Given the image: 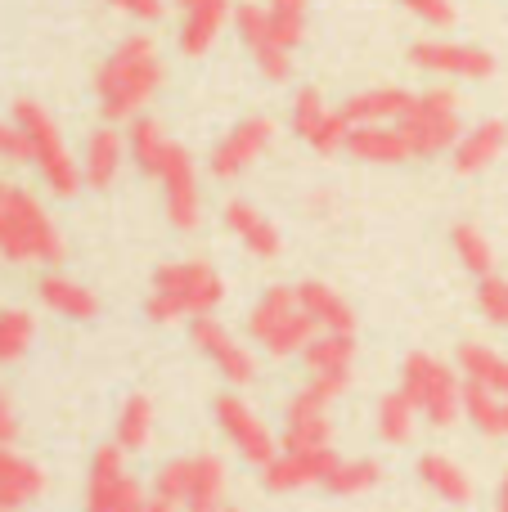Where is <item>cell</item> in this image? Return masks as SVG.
Segmentation results:
<instances>
[{
  "mask_svg": "<svg viewBox=\"0 0 508 512\" xmlns=\"http://www.w3.org/2000/svg\"><path fill=\"white\" fill-rule=\"evenodd\" d=\"M297 306L311 315V324L320 328V333H351L356 337V310H351L347 297H342L338 288H329V283H320V279L297 283Z\"/></svg>",
  "mask_w": 508,
  "mask_h": 512,
  "instance_id": "cell-21",
  "label": "cell"
},
{
  "mask_svg": "<svg viewBox=\"0 0 508 512\" xmlns=\"http://www.w3.org/2000/svg\"><path fill=\"white\" fill-rule=\"evenodd\" d=\"M126 153H131V162L144 176H153L162 185L167 221L176 225V230H198V221H203V194H198L194 158H189L176 140H167V131H162L153 117H131Z\"/></svg>",
  "mask_w": 508,
  "mask_h": 512,
  "instance_id": "cell-1",
  "label": "cell"
},
{
  "mask_svg": "<svg viewBox=\"0 0 508 512\" xmlns=\"http://www.w3.org/2000/svg\"><path fill=\"white\" fill-rule=\"evenodd\" d=\"M5 189H9V180H0V198H5Z\"/></svg>",
  "mask_w": 508,
  "mask_h": 512,
  "instance_id": "cell-47",
  "label": "cell"
},
{
  "mask_svg": "<svg viewBox=\"0 0 508 512\" xmlns=\"http://www.w3.org/2000/svg\"><path fill=\"white\" fill-rule=\"evenodd\" d=\"M464 418L482 436H508V400L477 382H464Z\"/></svg>",
  "mask_w": 508,
  "mask_h": 512,
  "instance_id": "cell-31",
  "label": "cell"
},
{
  "mask_svg": "<svg viewBox=\"0 0 508 512\" xmlns=\"http://www.w3.org/2000/svg\"><path fill=\"white\" fill-rule=\"evenodd\" d=\"M414 104H419V95H410V90L378 86V90H360V95H351L338 113H342L347 126H396L414 113Z\"/></svg>",
  "mask_w": 508,
  "mask_h": 512,
  "instance_id": "cell-19",
  "label": "cell"
},
{
  "mask_svg": "<svg viewBox=\"0 0 508 512\" xmlns=\"http://www.w3.org/2000/svg\"><path fill=\"white\" fill-rule=\"evenodd\" d=\"M153 441V400L149 396H126L122 414H117V450L135 454Z\"/></svg>",
  "mask_w": 508,
  "mask_h": 512,
  "instance_id": "cell-32",
  "label": "cell"
},
{
  "mask_svg": "<svg viewBox=\"0 0 508 512\" xmlns=\"http://www.w3.org/2000/svg\"><path fill=\"white\" fill-rule=\"evenodd\" d=\"M32 337H36V324H32L27 310H18V306L0 310V364L23 360L27 346H32Z\"/></svg>",
  "mask_w": 508,
  "mask_h": 512,
  "instance_id": "cell-35",
  "label": "cell"
},
{
  "mask_svg": "<svg viewBox=\"0 0 508 512\" xmlns=\"http://www.w3.org/2000/svg\"><path fill=\"white\" fill-rule=\"evenodd\" d=\"M113 9H122L126 18H140V23H158L162 18V0H108Z\"/></svg>",
  "mask_w": 508,
  "mask_h": 512,
  "instance_id": "cell-42",
  "label": "cell"
},
{
  "mask_svg": "<svg viewBox=\"0 0 508 512\" xmlns=\"http://www.w3.org/2000/svg\"><path fill=\"white\" fill-rule=\"evenodd\" d=\"M401 391L414 400L419 418H428L432 427H450L455 418H464V382L450 364H441L437 355L414 351L401 369Z\"/></svg>",
  "mask_w": 508,
  "mask_h": 512,
  "instance_id": "cell-7",
  "label": "cell"
},
{
  "mask_svg": "<svg viewBox=\"0 0 508 512\" xmlns=\"http://www.w3.org/2000/svg\"><path fill=\"white\" fill-rule=\"evenodd\" d=\"M248 333H252V342H257L266 355L288 360V355L306 351V346L315 342V333H320V328H315L311 315L297 306V288L275 283V288L261 292V301L248 310Z\"/></svg>",
  "mask_w": 508,
  "mask_h": 512,
  "instance_id": "cell-6",
  "label": "cell"
},
{
  "mask_svg": "<svg viewBox=\"0 0 508 512\" xmlns=\"http://www.w3.org/2000/svg\"><path fill=\"white\" fill-rule=\"evenodd\" d=\"M450 248H455V256L468 265L473 274H482V279H491L495 274V252H491V239H486L477 225H455L450 230Z\"/></svg>",
  "mask_w": 508,
  "mask_h": 512,
  "instance_id": "cell-34",
  "label": "cell"
},
{
  "mask_svg": "<svg viewBox=\"0 0 508 512\" xmlns=\"http://www.w3.org/2000/svg\"><path fill=\"white\" fill-rule=\"evenodd\" d=\"M419 481L446 504H473V477L446 454H423L419 459Z\"/></svg>",
  "mask_w": 508,
  "mask_h": 512,
  "instance_id": "cell-28",
  "label": "cell"
},
{
  "mask_svg": "<svg viewBox=\"0 0 508 512\" xmlns=\"http://www.w3.org/2000/svg\"><path fill=\"white\" fill-rule=\"evenodd\" d=\"M504 144H508V126L504 122H477L473 131H464L459 135V144L450 153H455V171L459 176H477V171H486L495 158L504 153Z\"/></svg>",
  "mask_w": 508,
  "mask_h": 512,
  "instance_id": "cell-25",
  "label": "cell"
},
{
  "mask_svg": "<svg viewBox=\"0 0 508 512\" xmlns=\"http://www.w3.org/2000/svg\"><path fill=\"white\" fill-rule=\"evenodd\" d=\"M225 508V463L216 454H194V481H189L185 512H221Z\"/></svg>",
  "mask_w": 508,
  "mask_h": 512,
  "instance_id": "cell-30",
  "label": "cell"
},
{
  "mask_svg": "<svg viewBox=\"0 0 508 512\" xmlns=\"http://www.w3.org/2000/svg\"><path fill=\"white\" fill-rule=\"evenodd\" d=\"M144 512H180V504H171V499H162V495H149Z\"/></svg>",
  "mask_w": 508,
  "mask_h": 512,
  "instance_id": "cell-44",
  "label": "cell"
},
{
  "mask_svg": "<svg viewBox=\"0 0 508 512\" xmlns=\"http://www.w3.org/2000/svg\"><path fill=\"white\" fill-rule=\"evenodd\" d=\"M0 162H32V149H27V135L23 126L9 117V122H0Z\"/></svg>",
  "mask_w": 508,
  "mask_h": 512,
  "instance_id": "cell-40",
  "label": "cell"
},
{
  "mask_svg": "<svg viewBox=\"0 0 508 512\" xmlns=\"http://www.w3.org/2000/svg\"><path fill=\"white\" fill-rule=\"evenodd\" d=\"M225 18H234L230 0H203V5L185 9V18H180V54H189V59H198V54H207L216 45V36H221Z\"/></svg>",
  "mask_w": 508,
  "mask_h": 512,
  "instance_id": "cell-26",
  "label": "cell"
},
{
  "mask_svg": "<svg viewBox=\"0 0 508 512\" xmlns=\"http://www.w3.org/2000/svg\"><path fill=\"white\" fill-rule=\"evenodd\" d=\"M266 9H270V27H275L279 45L293 50L306 32V0H270Z\"/></svg>",
  "mask_w": 508,
  "mask_h": 512,
  "instance_id": "cell-37",
  "label": "cell"
},
{
  "mask_svg": "<svg viewBox=\"0 0 508 512\" xmlns=\"http://www.w3.org/2000/svg\"><path fill=\"white\" fill-rule=\"evenodd\" d=\"M306 391H315L320 400H338L351 382V364H356V337L351 333H315V342L306 346Z\"/></svg>",
  "mask_w": 508,
  "mask_h": 512,
  "instance_id": "cell-11",
  "label": "cell"
},
{
  "mask_svg": "<svg viewBox=\"0 0 508 512\" xmlns=\"http://www.w3.org/2000/svg\"><path fill=\"white\" fill-rule=\"evenodd\" d=\"M162 86V59L158 45L149 36H126L95 72V95H99V113L108 122H131L144 113L153 95Z\"/></svg>",
  "mask_w": 508,
  "mask_h": 512,
  "instance_id": "cell-2",
  "label": "cell"
},
{
  "mask_svg": "<svg viewBox=\"0 0 508 512\" xmlns=\"http://www.w3.org/2000/svg\"><path fill=\"white\" fill-rule=\"evenodd\" d=\"M333 468H338V454H333V445H329V450H279L275 463L261 472H266V490L288 495V490L324 486Z\"/></svg>",
  "mask_w": 508,
  "mask_h": 512,
  "instance_id": "cell-18",
  "label": "cell"
},
{
  "mask_svg": "<svg viewBox=\"0 0 508 512\" xmlns=\"http://www.w3.org/2000/svg\"><path fill=\"white\" fill-rule=\"evenodd\" d=\"M63 234L50 221L36 194L9 185L0 198V256L14 265H59L63 261Z\"/></svg>",
  "mask_w": 508,
  "mask_h": 512,
  "instance_id": "cell-4",
  "label": "cell"
},
{
  "mask_svg": "<svg viewBox=\"0 0 508 512\" xmlns=\"http://www.w3.org/2000/svg\"><path fill=\"white\" fill-rule=\"evenodd\" d=\"M270 135H275L270 117H248V122H239V126H234V131L212 149V162H207V167H212V176H216V180L243 176V171H248L252 162L266 153Z\"/></svg>",
  "mask_w": 508,
  "mask_h": 512,
  "instance_id": "cell-17",
  "label": "cell"
},
{
  "mask_svg": "<svg viewBox=\"0 0 508 512\" xmlns=\"http://www.w3.org/2000/svg\"><path fill=\"white\" fill-rule=\"evenodd\" d=\"M189 337H194V346L216 364V373H221L230 387H248V382L257 378V360H252V351L230 333V328L216 324L212 315L189 319Z\"/></svg>",
  "mask_w": 508,
  "mask_h": 512,
  "instance_id": "cell-12",
  "label": "cell"
},
{
  "mask_svg": "<svg viewBox=\"0 0 508 512\" xmlns=\"http://www.w3.org/2000/svg\"><path fill=\"white\" fill-rule=\"evenodd\" d=\"M342 149L360 162H378V167H392V162L414 158V144H410V135L401 131V122L396 126H351Z\"/></svg>",
  "mask_w": 508,
  "mask_h": 512,
  "instance_id": "cell-20",
  "label": "cell"
},
{
  "mask_svg": "<svg viewBox=\"0 0 508 512\" xmlns=\"http://www.w3.org/2000/svg\"><path fill=\"white\" fill-rule=\"evenodd\" d=\"M221 512H243V508H221Z\"/></svg>",
  "mask_w": 508,
  "mask_h": 512,
  "instance_id": "cell-48",
  "label": "cell"
},
{
  "mask_svg": "<svg viewBox=\"0 0 508 512\" xmlns=\"http://www.w3.org/2000/svg\"><path fill=\"white\" fill-rule=\"evenodd\" d=\"M234 27H239L243 45L252 50V59H257L261 77L266 81H288V72H293V50H284L275 36V27H270V9L266 5H234Z\"/></svg>",
  "mask_w": 508,
  "mask_h": 512,
  "instance_id": "cell-13",
  "label": "cell"
},
{
  "mask_svg": "<svg viewBox=\"0 0 508 512\" xmlns=\"http://www.w3.org/2000/svg\"><path fill=\"white\" fill-rule=\"evenodd\" d=\"M225 225H230V234L243 243L252 256H279V230L270 225V216L266 212H257V207L248 203V198H234V203H225Z\"/></svg>",
  "mask_w": 508,
  "mask_h": 512,
  "instance_id": "cell-23",
  "label": "cell"
},
{
  "mask_svg": "<svg viewBox=\"0 0 508 512\" xmlns=\"http://www.w3.org/2000/svg\"><path fill=\"white\" fill-rule=\"evenodd\" d=\"M401 5L410 9L414 18L432 23V27H450V23H455V5H450V0H401Z\"/></svg>",
  "mask_w": 508,
  "mask_h": 512,
  "instance_id": "cell-41",
  "label": "cell"
},
{
  "mask_svg": "<svg viewBox=\"0 0 508 512\" xmlns=\"http://www.w3.org/2000/svg\"><path fill=\"white\" fill-rule=\"evenodd\" d=\"M378 477H383V468H378L374 459H351L329 472V481H324V490H333V495H365V490L378 486Z\"/></svg>",
  "mask_w": 508,
  "mask_h": 512,
  "instance_id": "cell-36",
  "label": "cell"
},
{
  "mask_svg": "<svg viewBox=\"0 0 508 512\" xmlns=\"http://www.w3.org/2000/svg\"><path fill=\"white\" fill-rule=\"evenodd\" d=\"M495 512H508V472H504L500 490H495Z\"/></svg>",
  "mask_w": 508,
  "mask_h": 512,
  "instance_id": "cell-45",
  "label": "cell"
},
{
  "mask_svg": "<svg viewBox=\"0 0 508 512\" xmlns=\"http://www.w3.org/2000/svg\"><path fill=\"white\" fill-rule=\"evenodd\" d=\"M36 297H41L45 310H54V315H63V319H95L99 315V297L86 283L68 279V274H45V279L36 283Z\"/></svg>",
  "mask_w": 508,
  "mask_h": 512,
  "instance_id": "cell-27",
  "label": "cell"
},
{
  "mask_svg": "<svg viewBox=\"0 0 508 512\" xmlns=\"http://www.w3.org/2000/svg\"><path fill=\"white\" fill-rule=\"evenodd\" d=\"M477 306H482V315L491 319V324L508 328V279L491 274V279L477 283Z\"/></svg>",
  "mask_w": 508,
  "mask_h": 512,
  "instance_id": "cell-39",
  "label": "cell"
},
{
  "mask_svg": "<svg viewBox=\"0 0 508 512\" xmlns=\"http://www.w3.org/2000/svg\"><path fill=\"white\" fill-rule=\"evenodd\" d=\"M45 490V472L32 459L14 454L9 445H0V512H18L32 499H41Z\"/></svg>",
  "mask_w": 508,
  "mask_h": 512,
  "instance_id": "cell-22",
  "label": "cell"
},
{
  "mask_svg": "<svg viewBox=\"0 0 508 512\" xmlns=\"http://www.w3.org/2000/svg\"><path fill=\"white\" fill-rule=\"evenodd\" d=\"M284 450H329L333 445V418H329V400H320L315 391H297L288 400L284 414Z\"/></svg>",
  "mask_w": 508,
  "mask_h": 512,
  "instance_id": "cell-15",
  "label": "cell"
},
{
  "mask_svg": "<svg viewBox=\"0 0 508 512\" xmlns=\"http://www.w3.org/2000/svg\"><path fill=\"white\" fill-rule=\"evenodd\" d=\"M212 418H216V427H221L225 441L239 450V459H248L252 468H270L275 454L284 450V445L270 436V427L261 423L257 409H252L243 396H234V391H225V396L212 400Z\"/></svg>",
  "mask_w": 508,
  "mask_h": 512,
  "instance_id": "cell-9",
  "label": "cell"
},
{
  "mask_svg": "<svg viewBox=\"0 0 508 512\" xmlns=\"http://www.w3.org/2000/svg\"><path fill=\"white\" fill-rule=\"evenodd\" d=\"M14 122L23 126L27 149H32V167L45 180L54 198H72L86 180H81V162L72 158V149L63 144V131L54 126V117L45 113L36 99H18L14 104Z\"/></svg>",
  "mask_w": 508,
  "mask_h": 512,
  "instance_id": "cell-5",
  "label": "cell"
},
{
  "mask_svg": "<svg viewBox=\"0 0 508 512\" xmlns=\"http://www.w3.org/2000/svg\"><path fill=\"white\" fill-rule=\"evenodd\" d=\"M401 131L410 135L414 158H437V153H450L464 135V122H459V99L455 90L432 86L419 95L414 113L401 122Z\"/></svg>",
  "mask_w": 508,
  "mask_h": 512,
  "instance_id": "cell-8",
  "label": "cell"
},
{
  "mask_svg": "<svg viewBox=\"0 0 508 512\" xmlns=\"http://www.w3.org/2000/svg\"><path fill=\"white\" fill-rule=\"evenodd\" d=\"M189 481H194V459H171V463H162L158 477H153V495H162V499L185 508Z\"/></svg>",
  "mask_w": 508,
  "mask_h": 512,
  "instance_id": "cell-38",
  "label": "cell"
},
{
  "mask_svg": "<svg viewBox=\"0 0 508 512\" xmlns=\"http://www.w3.org/2000/svg\"><path fill=\"white\" fill-rule=\"evenodd\" d=\"M410 63L437 77H464V81H486L495 72V59L482 45H464V41H419L410 50Z\"/></svg>",
  "mask_w": 508,
  "mask_h": 512,
  "instance_id": "cell-14",
  "label": "cell"
},
{
  "mask_svg": "<svg viewBox=\"0 0 508 512\" xmlns=\"http://www.w3.org/2000/svg\"><path fill=\"white\" fill-rule=\"evenodd\" d=\"M18 441V414L9 405V391L0 387V445H14Z\"/></svg>",
  "mask_w": 508,
  "mask_h": 512,
  "instance_id": "cell-43",
  "label": "cell"
},
{
  "mask_svg": "<svg viewBox=\"0 0 508 512\" xmlns=\"http://www.w3.org/2000/svg\"><path fill=\"white\" fill-rule=\"evenodd\" d=\"M144 486L122 468V450L117 445H99L90 459L86 481V512H144Z\"/></svg>",
  "mask_w": 508,
  "mask_h": 512,
  "instance_id": "cell-10",
  "label": "cell"
},
{
  "mask_svg": "<svg viewBox=\"0 0 508 512\" xmlns=\"http://www.w3.org/2000/svg\"><path fill=\"white\" fill-rule=\"evenodd\" d=\"M293 131L302 135L315 153H338L342 144H347L351 126L342 122L338 108L324 104L320 90H297V99H293Z\"/></svg>",
  "mask_w": 508,
  "mask_h": 512,
  "instance_id": "cell-16",
  "label": "cell"
},
{
  "mask_svg": "<svg viewBox=\"0 0 508 512\" xmlns=\"http://www.w3.org/2000/svg\"><path fill=\"white\" fill-rule=\"evenodd\" d=\"M176 5L180 9H194V5H203V0H176Z\"/></svg>",
  "mask_w": 508,
  "mask_h": 512,
  "instance_id": "cell-46",
  "label": "cell"
},
{
  "mask_svg": "<svg viewBox=\"0 0 508 512\" xmlns=\"http://www.w3.org/2000/svg\"><path fill=\"white\" fill-rule=\"evenodd\" d=\"M455 364H459V373H464V382H477V387L508 400V360L500 351H491V346H482V342H464Z\"/></svg>",
  "mask_w": 508,
  "mask_h": 512,
  "instance_id": "cell-29",
  "label": "cell"
},
{
  "mask_svg": "<svg viewBox=\"0 0 508 512\" xmlns=\"http://www.w3.org/2000/svg\"><path fill=\"white\" fill-rule=\"evenodd\" d=\"M414 423H419V409L405 391H392V396L378 400V436L387 445H405L414 436Z\"/></svg>",
  "mask_w": 508,
  "mask_h": 512,
  "instance_id": "cell-33",
  "label": "cell"
},
{
  "mask_svg": "<svg viewBox=\"0 0 508 512\" xmlns=\"http://www.w3.org/2000/svg\"><path fill=\"white\" fill-rule=\"evenodd\" d=\"M122 158H126V140L113 131V122L99 126V131H90L86 153H81V180L90 189H108L117 180V171H122Z\"/></svg>",
  "mask_w": 508,
  "mask_h": 512,
  "instance_id": "cell-24",
  "label": "cell"
},
{
  "mask_svg": "<svg viewBox=\"0 0 508 512\" xmlns=\"http://www.w3.org/2000/svg\"><path fill=\"white\" fill-rule=\"evenodd\" d=\"M225 301V279L207 261H171L153 274V288L144 297V315L153 324H176V319L212 315Z\"/></svg>",
  "mask_w": 508,
  "mask_h": 512,
  "instance_id": "cell-3",
  "label": "cell"
}]
</instances>
